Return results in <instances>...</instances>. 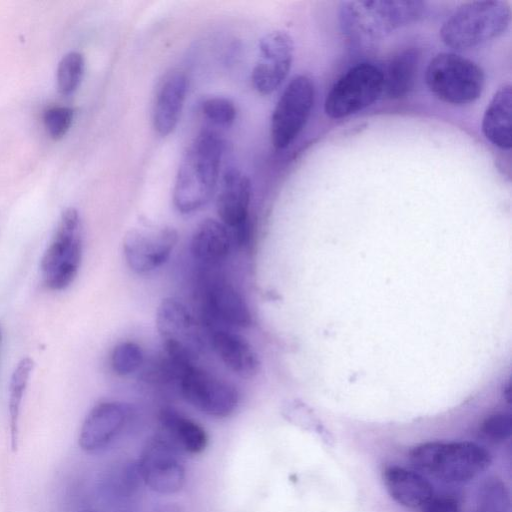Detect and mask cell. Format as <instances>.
<instances>
[{
  "instance_id": "cell-7",
  "label": "cell",
  "mask_w": 512,
  "mask_h": 512,
  "mask_svg": "<svg viewBox=\"0 0 512 512\" xmlns=\"http://www.w3.org/2000/svg\"><path fill=\"white\" fill-rule=\"evenodd\" d=\"M382 93V71L370 63L355 65L327 93L325 114L331 119L348 117L372 105Z\"/></svg>"
},
{
  "instance_id": "cell-24",
  "label": "cell",
  "mask_w": 512,
  "mask_h": 512,
  "mask_svg": "<svg viewBox=\"0 0 512 512\" xmlns=\"http://www.w3.org/2000/svg\"><path fill=\"white\" fill-rule=\"evenodd\" d=\"M33 367L34 361L29 357H25L19 361L11 376L8 409L10 416V442L12 451H16L18 447L21 403Z\"/></svg>"
},
{
  "instance_id": "cell-22",
  "label": "cell",
  "mask_w": 512,
  "mask_h": 512,
  "mask_svg": "<svg viewBox=\"0 0 512 512\" xmlns=\"http://www.w3.org/2000/svg\"><path fill=\"white\" fill-rule=\"evenodd\" d=\"M159 422L164 436L181 452L199 454L205 450L207 434L194 420L173 408H164L159 413Z\"/></svg>"
},
{
  "instance_id": "cell-14",
  "label": "cell",
  "mask_w": 512,
  "mask_h": 512,
  "mask_svg": "<svg viewBox=\"0 0 512 512\" xmlns=\"http://www.w3.org/2000/svg\"><path fill=\"white\" fill-rule=\"evenodd\" d=\"M156 328L165 347L181 348L196 357L200 348L196 322L181 301L162 300L156 312Z\"/></svg>"
},
{
  "instance_id": "cell-2",
  "label": "cell",
  "mask_w": 512,
  "mask_h": 512,
  "mask_svg": "<svg viewBox=\"0 0 512 512\" xmlns=\"http://www.w3.org/2000/svg\"><path fill=\"white\" fill-rule=\"evenodd\" d=\"M425 9L422 1H345L340 6V26L353 44L371 46L419 21Z\"/></svg>"
},
{
  "instance_id": "cell-3",
  "label": "cell",
  "mask_w": 512,
  "mask_h": 512,
  "mask_svg": "<svg viewBox=\"0 0 512 512\" xmlns=\"http://www.w3.org/2000/svg\"><path fill=\"white\" fill-rule=\"evenodd\" d=\"M409 459L420 471L446 483L468 482L492 462L490 452L470 441H430L410 450Z\"/></svg>"
},
{
  "instance_id": "cell-32",
  "label": "cell",
  "mask_w": 512,
  "mask_h": 512,
  "mask_svg": "<svg viewBox=\"0 0 512 512\" xmlns=\"http://www.w3.org/2000/svg\"><path fill=\"white\" fill-rule=\"evenodd\" d=\"M153 512H182L181 509L173 504H166L156 508Z\"/></svg>"
},
{
  "instance_id": "cell-13",
  "label": "cell",
  "mask_w": 512,
  "mask_h": 512,
  "mask_svg": "<svg viewBox=\"0 0 512 512\" xmlns=\"http://www.w3.org/2000/svg\"><path fill=\"white\" fill-rule=\"evenodd\" d=\"M130 416L128 405L105 401L95 405L85 417L79 433V446L87 453H99L120 435Z\"/></svg>"
},
{
  "instance_id": "cell-1",
  "label": "cell",
  "mask_w": 512,
  "mask_h": 512,
  "mask_svg": "<svg viewBox=\"0 0 512 512\" xmlns=\"http://www.w3.org/2000/svg\"><path fill=\"white\" fill-rule=\"evenodd\" d=\"M224 150L223 138L209 129L202 130L190 143L180 161L172 191L173 204L180 213H193L210 202Z\"/></svg>"
},
{
  "instance_id": "cell-19",
  "label": "cell",
  "mask_w": 512,
  "mask_h": 512,
  "mask_svg": "<svg viewBox=\"0 0 512 512\" xmlns=\"http://www.w3.org/2000/svg\"><path fill=\"white\" fill-rule=\"evenodd\" d=\"M211 343L220 360L233 373L243 378H252L259 372L258 355L241 335L217 329L212 334Z\"/></svg>"
},
{
  "instance_id": "cell-34",
  "label": "cell",
  "mask_w": 512,
  "mask_h": 512,
  "mask_svg": "<svg viewBox=\"0 0 512 512\" xmlns=\"http://www.w3.org/2000/svg\"><path fill=\"white\" fill-rule=\"evenodd\" d=\"M81 512H94V511H81Z\"/></svg>"
},
{
  "instance_id": "cell-25",
  "label": "cell",
  "mask_w": 512,
  "mask_h": 512,
  "mask_svg": "<svg viewBox=\"0 0 512 512\" xmlns=\"http://www.w3.org/2000/svg\"><path fill=\"white\" fill-rule=\"evenodd\" d=\"M475 512H511L509 491L502 479L492 476L482 482Z\"/></svg>"
},
{
  "instance_id": "cell-5",
  "label": "cell",
  "mask_w": 512,
  "mask_h": 512,
  "mask_svg": "<svg viewBox=\"0 0 512 512\" xmlns=\"http://www.w3.org/2000/svg\"><path fill=\"white\" fill-rule=\"evenodd\" d=\"M425 81L430 92L451 105H466L476 101L485 84L483 70L461 55L443 52L429 62Z\"/></svg>"
},
{
  "instance_id": "cell-17",
  "label": "cell",
  "mask_w": 512,
  "mask_h": 512,
  "mask_svg": "<svg viewBox=\"0 0 512 512\" xmlns=\"http://www.w3.org/2000/svg\"><path fill=\"white\" fill-rule=\"evenodd\" d=\"M204 307L213 322L246 328L252 324V315L243 296L221 278L208 282L204 291Z\"/></svg>"
},
{
  "instance_id": "cell-33",
  "label": "cell",
  "mask_w": 512,
  "mask_h": 512,
  "mask_svg": "<svg viewBox=\"0 0 512 512\" xmlns=\"http://www.w3.org/2000/svg\"><path fill=\"white\" fill-rule=\"evenodd\" d=\"M2 336H3V330H2V325L0 323V347H1V342H2Z\"/></svg>"
},
{
  "instance_id": "cell-10",
  "label": "cell",
  "mask_w": 512,
  "mask_h": 512,
  "mask_svg": "<svg viewBox=\"0 0 512 512\" xmlns=\"http://www.w3.org/2000/svg\"><path fill=\"white\" fill-rule=\"evenodd\" d=\"M179 389L183 398L198 411L212 417L231 415L239 402L236 388L192 365L180 375Z\"/></svg>"
},
{
  "instance_id": "cell-18",
  "label": "cell",
  "mask_w": 512,
  "mask_h": 512,
  "mask_svg": "<svg viewBox=\"0 0 512 512\" xmlns=\"http://www.w3.org/2000/svg\"><path fill=\"white\" fill-rule=\"evenodd\" d=\"M382 480L390 497L406 508L422 507L434 496L432 484L422 474L402 466H386Z\"/></svg>"
},
{
  "instance_id": "cell-12",
  "label": "cell",
  "mask_w": 512,
  "mask_h": 512,
  "mask_svg": "<svg viewBox=\"0 0 512 512\" xmlns=\"http://www.w3.org/2000/svg\"><path fill=\"white\" fill-rule=\"evenodd\" d=\"M260 59L252 69L251 81L255 90L269 95L281 86L293 62L294 42L289 33L275 30L259 41Z\"/></svg>"
},
{
  "instance_id": "cell-21",
  "label": "cell",
  "mask_w": 512,
  "mask_h": 512,
  "mask_svg": "<svg viewBox=\"0 0 512 512\" xmlns=\"http://www.w3.org/2000/svg\"><path fill=\"white\" fill-rule=\"evenodd\" d=\"M511 106V85L504 84L491 98L482 120L484 136L502 150H510L512 146Z\"/></svg>"
},
{
  "instance_id": "cell-23",
  "label": "cell",
  "mask_w": 512,
  "mask_h": 512,
  "mask_svg": "<svg viewBox=\"0 0 512 512\" xmlns=\"http://www.w3.org/2000/svg\"><path fill=\"white\" fill-rule=\"evenodd\" d=\"M419 53L406 49L395 55L383 74V93L390 99L405 97L413 89L419 64Z\"/></svg>"
},
{
  "instance_id": "cell-30",
  "label": "cell",
  "mask_w": 512,
  "mask_h": 512,
  "mask_svg": "<svg viewBox=\"0 0 512 512\" xmlns=\"http://www.w3.org/2000/svg\"><path fill=\"white\" fill-rule=\"evenodd\" d=\"M481 433L493 442H504L512 434V417L509 413L498 412L486 417L481 426Z\"/></svg>"
},
{
  "instance_id": "cell-4",
  "label": "cell",
  "mask_w": 512,
  "mask_h": 512,
  "mask_svg": "<svg viewBox=\"0 0 512 512\" xmlns=\"http://www.w3.org/2000/svg\"><path fill=\"white\" fill-rule=\"evenodd\" d=\"M510 20L506 1H472L460 5L447 17L440 28V37L451 48L472 49L502 35Z\"/></svg>"
},
{
  "instance_id": "cell-8",
  "label": "cell",
  "mask_w": 512,
  "mask_h": 512,
  "mask_svg": "<svg viewBox=\"0 0 512 512\" xmlns=\"http://www.w3.org/2000/svg\"><path fill=\"white\" fill-rule=\"evenodd\" d=\"M315 100V88L306 75L290 80L273 109L270 123L275 149L287 148L305 127Z\"/></svg>"
},
{
  "instance_id": "cell-31",
  "label": "cell",
  "mask_w": 512,
  "mask_h": 512,
  "mask_svg": "<svg viewBox=\"0 0 512 512\" xmlns=\"http://www.w3.org/2000/svg\"><path fill=\"white\" fill-rule=\"evenodd\" d=\"M422 512H461V506L452 496H433L422 506Z\"/></svg>"
},
{
  "instance_id": "cell-27",
  "label": "cell",
  "mask_w": 512,
  "mask_h": 512,
  "mask_svg": "<svg viewBox=\"0 0 512 512\" xmlns=\"http://www.w3.org/2000/svg\"><path fill=\"white\" fill-rule=\"evenodd\" d=\"M144 355L141 347L131 341L118 344L111 354L113 371L120 376H126L137 371L143 364Z\"/></svg>"
},
{
  "instance_id": "cell-29",
  "label": "cell",
  "mask_w": 512,
  "mask_h": 512,
  "mask_svg": "<svg viewBox=\"0 0 512 512\" xmlns=\"http://www.w3.org/2000/svg\"><path fill=\"white\" fill-rule=\"evenodd\" d=\"M73 110L69 107L54 106L48 108L43 115L47 133L54 139L63 137L73 121Z\"/></svg>"
},
{
  "instance_id": "cell-26",
  "label": "cell",
  "mask_w": 512,
  "mask_h": 512,
  "mask_svg": "<svg viewBox=\"0 0 512 512\" xmlns=\"http://www.w3.org/2000/svg\"><path fill=\"white\" fill-rule=\"evenodd\" d=\"M85 69V60L81 53L71 51L60 60L57 72V89L62 95H70L79 86Z\"/></svg>"
},
{
  "instance_id": "cell-20",
  "label": "cell",
  "mask_w": 512,
  "mask_h": 512,
  "mask_svg": "<svg viewBox=\"0 0 512 512\" xmlns=\"http://www.w3.org/2000/svg\"><path fill=\"white\" fill-rule=\"evenodd\" d=\"M230 248L231 236L227 227L215 219L202 220L192 234V256L204 265L219 264L227 258Z\"/></svg>"
},
{
  "instance_id": "cell-16",
  "label": "cell",
  "mask_w": 512,
  "mask_h": 512,
  "mask_svg": "<svg viewBox=\"0 0 512 512\" xmlns=\"http://www.w3.org/2000/svg\"><path fill=\"white\" fill-rule=\"evenodd\" d=\"M188 86V78L180 70L168 72L160 81L152 108L153 127L160 136H167L176 128Z\"/></svg>"
},
{
  "instance_id": "cell-28",
  "label": "cell",
  "mask_w": 512,
  "mask_h": 512,
  "mask_svg": "<svg viewBox=\"0 0 512 512\" xmlns=\"http://www.w3.org/2000/svg\"><path fill=\"white\" fill-rule=\"evenodd\" d=\"M201 111L210 122L223 127L231 126L237 115L234 102L223 96L206 98L201 103Z\"/></svg>"
},
{
  "instance_id": "cell-15",
  "label": "cell",
  "mask_w": 512,
  "mask_h": 512,
  "mask_svg": "<svg viewBox=\"0 0 512 512\" xmlns=\"http://www.w3.org/2000/svg\"><path fill=\"white\" fill-rule=\"evenodd\" d=\"M251 194L250 179L236 168L227 169L223 174L221 189L216 200L221 223L234 231L249 227Z\"/></svg>"
},
{
  "instance_id": "cell-9",
  "label": "cell",
  "mask_w": 512,
  "mask_h": 512,
  "mask_svg": "<svg viewBox=\"0 0 512 512\" xmlns=\"http://www.w3.org/2000/svg\"><path fill=\"white\" fill-rule=\"evenodd\" d=\"M180 452L164 435L150 439L137 461L144 485L160 494L180 491L185 482V467Z\"/></svg>"
},
{
  "instance_id": "cell-6",
  "label": "cell",
  "mask_w": 512,
  "mask_h": 512,
  "mask_svg": "<svg viewBox=\"0 0 512 512\" xmlns=\"http://www.w3.org/2000/svg\"><path fill=\"white\" fill-rule=\"evenodd\" d=\"M82 224L75 208L65 209L41 259V272L47 287L63 290L75 279L82 259Z\"/></svg>"
},
{
  "instance_id": "cell-11",
  "label": "cell",
  "mask_w": 512,
  "mask_h": 512,
  "mask_svg": "<svg viewBox=\"0 0 512 512\" xmlns=\"http://www.w3.org/2000/svg\"><path fill=\"white\" fill-rule=\"evenodd\" d=\"M177 241L178 233L171 226L141 224L124 236V258L135 273L151 272L168 260Z\"/></svg>"
}]
</instances>
